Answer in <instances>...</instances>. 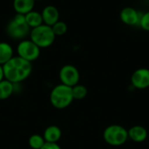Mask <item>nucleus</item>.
<instances>
[{
	"label": "nucleus",
	"mask_w": 149,
	"mask_h": 149,
	"mask_svg": "<svg viewBox=\"0 0 149 149\" xmlns=\"http://www.w3.org/2000/svg\"><path fill=\"white\" fill-rule=\"evenodd\" d=\"M4 79L17 85L27 79L32 72V63L14 56L3 65Z\"/></svg>",
	"instance_id": "f257e3e1"
},
{
	"label": "nucleus",
	"mask_w": 149,
	"mask_h": 149,
	"mask_svg": "<svg viewBox=\"0 0 149 149\" xmlns=\"http://www.w3.org/2000/svg\"><path fill=\"white\" fill-rule=\"evenodd\" d=\"M31 29L27 25L24 18V15L15 14L7 23L5 26L6 35L17 41H21L25 39L30 35Z\"/></svg>",
	"instance_id": "f03ea898"
},
{
	"label": "nucleus",
	"mask_w": 149,
	"mask_h": 149,
	"mask_svg": "<svg viewBox=\"0 0 149 149\" xmlns=\"http://www.w3.org/2000/svg\"><path fill=\"white\" fill-rule=\"evenodd\" d=\"M74 100L72 87L63 84L57 85L50 93V101L56 109H65Z\"/></svg>",
	"instance_id": "7ed1b4c3"
},
{
	"label": "nucleus",
	"mask_w": 149,
	"mask_h": 149,
	"mask_svg": "<svg viewBox=\"0 0 149 149\" xmlns=\"http://www.w3.org/2000/svg\"><path fill=\"white\" fill-rule=\"evenodd\" d=\"M29 38L40 49H45L50 47L54 43L56 36L52 26L43 24L36 28L31 29Z\"/></svg>",
	"instance_id": "20e7f679"
},
{
	"label": "nucleus",
	"mask_w": 149,
	"mask_h": 149,
	"mask_svg": "<svg viewBox=\"0 0 149 149\" xmlns=\"http://www.w3.org/2000/svg\"><path fill=\"white\" fill-rule=\"evenodd\" d=\"M105 142L112 147H120L128 140V132L126 127L113 124L107 127L103 132Z\"/></svg>",
	"instance_id": "39448f33"
},
{
	"label": "nucleus",
	"mask_w": 149,
	"mask_h": 149,
	"mask_svg": "<svg viewBox=\"0 0 149 149\" xmlns=\"http://www.w3.org/2000/svg\"><path fill=\"white\" fill-rule=\"evenodd\" d=\"M16 52L17 56L32 63L39 58L41 49L30 38H25L18 42Z\"/></svg>",
	"instance_id": "423d86ee"
},
{
	"label": "nucleus",
	"mask_w": 149,
	"mask_h": 149,
	"mask_svg": "<svg viewBox=\"0 0 149 149\" xmlns=\"http://www.w3.org/2000/svg\"><path fill=\"white\" fill-rule=\"evenodd\" d=\"M60 83L70 87L78 85L80 79V74L78 68L72 65H63L58 72Z\"/></svg>",
	"instance_id": "0eeeda50"
},
{
	"label": "nucleus",
	"mask_w": 149,
	"mask_h": 149,
	"mask_svg": "<svg viewBox=\"0 0 149 149\" xmlns=\"http://www.w3.org/2000/svg\"><path fill=\"white\" fill-rule=\"evenodd\" d=\"M131 85L135 89L144 90L149 87V69H136L131 75Z\"/></svg>",
	"instance_id": "6e6552de"
},
{
	"label": "nucleus",
	"mask_w": 149,
	"mask_h": 149,
	"mask_svg": "<svg viewBox=\"0 0 149 149\" xmlns=\"http://www.w3.org/2000/svg\"><path fill=\"white\" fill-rule=\"evenodd\" d=\"M141 12L138 11L134 7L127 6L124 7L120 12V21L128 26H136L139 25L140 18Z\"/></svg>",
	"instance_id": "1a4fd4ad"
},
{
	"label": "nucleus",
	"mask_w": 149,
	"mask_h": 149,
	"mask_svg": "<svg viewBox=\"0 0 149 149\" xmlns=\"http://www.w3.org/2000/svg\"><path fill=\"white\" fill-rule=\"evenodd\" d=\"M43 23L46 25L52 26L59 20V11L54 5H46L41 11Z\"/></svg>",
	"instance_id": "9d476101"
},
{
	"label": "nucleus",
	"mask_w": 149,
	"mask_h": 149,
	"mask_svg": "<svg viewBox=\"0 0 149 149\" xmlns=\"http://www.w3.org/2000/svg\"><path fill=\"white\" fill-rule=\"evenodd\" d=\"M128 132V139H130L132 141L136 143H141L144 142L148 138V130L146 127L141 125H135L131 127L129 129H127Z\"/></svg>",
	"instance_id": "9b49d317"
},
{
	"label": "nucleus",
	"mask_w": 149,
	"mask_h": 149,
	"mask_svg": "<svg viewBox=\"0 0 149 149\" xmlns=\"http://www.w3.org/2000/svg\"><path fill=\"white\" fill-rule=\"evenodd\" d=\"M35 0H13L12 6L17 14L25 15L34 10Z\"/></svg>",
	"instance_id": "f8f14e48"
},
{
	"label": "nucleus",
	"mask_w": 149,
	"mask_h": 149,
	"mask_svg": "<svg viewBox=\"0 0 149 149\" xmlns=\"http://www.w3.org/2000/svg\"><path fill=\"white\" fill-rule=\"evenodd\" d=\"M61 136H62L61 129L55 125L47 127L43 134V137L45 142H49V143H58V141L61 139Z\"/></svg>",
	"instance_id": "ddd939ff"
},
{
	"label": "nucleus",
	"mask_w": 149,
	"mask_h": 149,
	"mask_svg": "<svg viewBox=\"0 0 149 149\" xmlns=\"http://www.w3.org/2000/svg\"><path fill=\"white\" fill-rule=\"evenodd\" d=\"M14 49L12 45L4 41L0 42V65H3L14 57Z\"/></svg>",
	"instance_id": "4468645a"
},
{
	"label": "nucleus",
	"mask_w": 149,
	"mask_h": 149,
	"mask_svg": "<svg viewBox=\"0 0 149 149\" xmlns=\"http://www.w3.org/2000/svg\"><path fill=\"white\" fill-rule=\"evenodd\" d=\"M24 18H25V22H26L27 25L30 27V29L36 28L44 24L41 12H39L38 10H33L28 12L27 14L24 15Z\"/></svg>",
	"instance_id": "2eb2a0df"
},
{
	"label": "nucleus",
	"mask_w": 149,
	"mask_h": 149,
	"mask_svg": "<svg viewBox=\"0 0 149 149\" xmlns=\"http://www.w3.org/2000/svg\"><path fill=\"white\" fill-rule=\"evenodd\" d=\"M15 90V85L7 79H3L0 82V100H4L9 99Z\"/></svg>",
	"instance_id": "dca6fc26"
},
{
	"label": "nucleus",
	"mask_w": 149,
	"mask_h": 149,
	"mask_svg": "<svg viewBox=\"0 0 149 149\" xmlns=\"http://www.w3.org/2000/svg\"><path fill=\"white\" fill-rule=\"evenodd\" d=\"M45 143V141L43 137V135H40L38 134H34L30 136L28 140V144L30 148L32 149H40Z\"/></svg>",
	"instance_id": "f3484780"
},
{
	"label": "nucleus",
	"mask_w": 149,
	"mask_h": 149,
	"mask_svg": "<svg viewBox=\"0 0 149 149\" xmlns=\"http://www.w3.org/2000/svg\"><path fill=\"white\" fill-rule=\"evenodd\" d=\"M72 90L73 99L77 100H81L85 99L88 93L87 88L84 85H80V84H78L74 86L73 87H72Z\"/></svg>",
	"instance_id": "a211bd4d"
},
{
	"label": "nucleus",
	"mask_w": 149,
	"mask_h": 149,
	"mask_svg": "<svg viewBox=\"0 0 149 149\" xmlns=\"http://www.w3.org/2000/svg\"><path fill=\"white\" fill-rule=\"evenodd\" d=\"M52 31H53L56 37L64 36L68 31L67 24L64 21H61V20H58L56 24H54L52 26Z\"/></svg>",
	"instance_id": "6ab92c4d"
},
{
	"label": "nucleus",
	"mask_w": 149,
	"mask_h": 149,
	"mask_svg": "<svg viewBox=\"0 0 149 149\" xmlns=\"http://www.w3.org/2000/svg\"><path fill=\"white\" fill-rule=\"evenodd\" d=\"M139 26L142 30L146 31H149V10L144 13H141L140 22H139Z\"/></svg>",
	"instance_id": "aec40b11"
},
{
	"label": "nucleus",
	"mask_w": 149,
	"mask_h": 149,
	"mask_svg": "<svg viewBox=\"0 0 149 149\" xmlns=\"http://www.w3.org/2000/svg\"><path fill=\"white\" fill-rule=\"evenodd\" d=\"M40 149H62L58 143H49L45 142V145Z\"/></svg>",
	"instance_id": "412c9836"
},
{
	"label": "nucleus",
	"mask_w": 149,
	"mask_h": 149,
	"mask_svg": "<svg viewBox=\"0 0 149 149\" xmlns=\"http://www.w3.org/2000/svg\"><path fill=\"white\" fill-rule=\"evenodd\" d=\"M4 79V74H3V65H0V82Z\"/></svg>",
	"instance_id": "4be33fe9"
},
{
	"label": "nucleus",
	"mask_w": 149,
	"mask_h": 149,
	"mask_svg": "<svg viewBox=\"0 0 149 149\" xmlns=\"http://www.w3.org/2000/svg\"><path fill=\"white\" fill-rule=\"evenodd\" d=\"M36 2H40V1H44V0H35Z\"/></svg>",
	"instance_id": "5701e85b"
}]
</instances>
